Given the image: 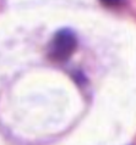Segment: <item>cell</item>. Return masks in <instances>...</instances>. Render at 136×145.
Here are the masks:
<instances>
[{
	"label": "cell",
	"instance_id": "cell-1",
	"mask_svg": "<svg viewBox=\"0 0 136 145\" xmlns=\"http://www.w3.org/2000/svg\"><path fill=\"white\" fill-rule=\"evenodd\" d=\"M77 48V39L73 31L61 29L54 35L49 46V56L54 61H66Z\"/></svg>",
	"mask_w": 136,
	"mask_h": 145
},
{
	"label": "cell",
	"instance_id": "cell-2",
	"mask_svg": "<svg viewBox=\"0 0 136 145\" xmlns=\"http://www.w3.org/2000/svg\"><path fill=\"white\" fill-rule=\"evenodd\" d=\"M99 1L107 7H115V6L121 5L125 0H99Z\"/></svg>",
	"mask_w": 136,
	"mask_h": 145
}]
</instances>
